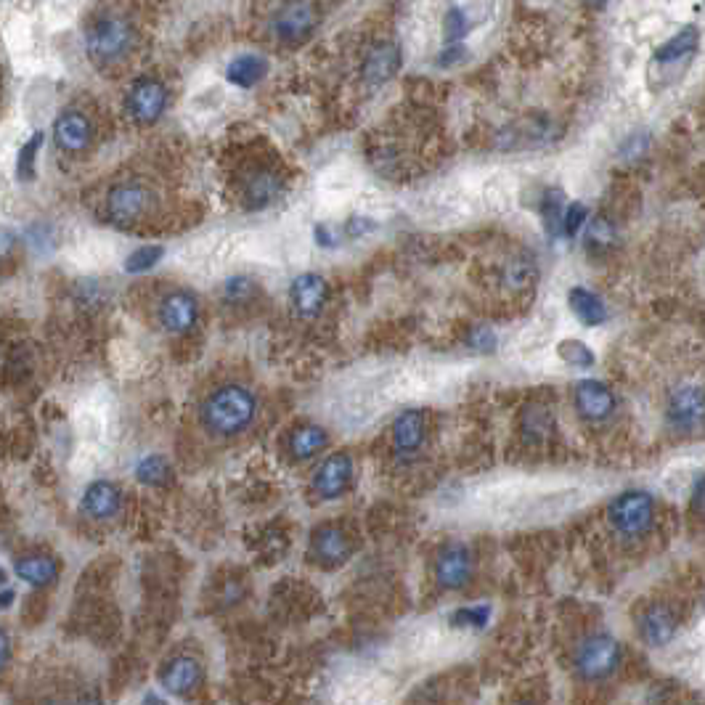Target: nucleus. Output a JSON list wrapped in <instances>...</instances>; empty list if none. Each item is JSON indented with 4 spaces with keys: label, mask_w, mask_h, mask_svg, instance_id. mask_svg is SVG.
<instances>
[{
    "label": "nucleus",
    "mask_w": 705,
    "mask_h": 705,
    "mask_svg": "<svg viewBox=\"0 0 705 705\" xmlns=\"http://www.w3.org/2000/svg\"><path fill=\"white\" fill-rule=\"evenodd\" d=\"M54 141L61 152H83L93 141V122L83 112L67 109L56 117Z\"/></svg>",
    "instance_id": "f3484780"
},
{
    "label": "nucleus",
    "mask_w": 705,
    "mask_h": 705,
    "mask_svg": "<svg viewBox=\"0 0 705 705\" xmlns=\"http://www.w3.org/2000/svg\"><path fill=\"white\" fill-rule=\"evenodd\" d=\"M154 210V194L144 183L125 181L107 191V215L117 226L141 223Z\"/></svg>",
    "instance_id": "39448f33"
},
{
    "label": "nucleus",
    "mask_w": 705,
    "mask_h": 705,
    "mask_svg": "<svg viewBox=\"0 0 705 705\" xmlns=\"http://www.w3.org/2000/svg\"><path fill=\"white\" fill-rule=\"evenodd\" d=\"M613 239H615L613 223L605 218H597L592 226H589L586 247H589V250H607V247H613Z\"/></svg>",
    "instance_id": "e433bc0d"
},
{
    "label": "nucleus",
    "mask_w": 705,
    "mask_h": 705,
    "mask_svg": "<svg viewBox=\"0 0 705 705\" xmlns=\"http://www.w3.org/2000/svg\"><path fill=\"white\" fill-rule=\"evenodd\" d=\"M607 520L613 525V531L626 536V539L647 536L652 531V525H655V499H652V493L639 491V488L618 493L607 507Z\"/></svg>",
    "instance_id": "20e7f679"
},
{
    "label": "nucleus",
    "mask_w": 705,
    "mask_h": 705,
    "mask_svg": "<svg viewBox=\"0 0 705 705\" xmlns=\"http://www.w3.org/2000/svg\"><path fill=\"white\" fill-rule=\"evenodd\" d=\"M372 228H374V220L353 218L345 223V228H342V231H348V236H361V234H366V231H372Z\"/></svg>",
    "instance_id": "a19ab883"
},
{
    "label": "nucleus",
    "mask_w": 705,
    "mask_h": 705,
    "mask_svg": "<svg viewBox=\"0 0 705 705\" xmlns=\"http://www.w3.org/2000/svg\"><path fill=\"white\" fill-rule=\"evenodd\" d=\"M488 618H491V607L470 605L459 607V610L451 615V623H454V626H464V629H486Z\"/></svg>",
    "instance_id": "f704fd0d"
},
{
    "label": "nucleus",
    "mask_w": 705,
    "mask_h": 705,
    "mask_svg": "<svg viewBox=\"0 0 705 705\" xmlns=\"http://www.w3.org/2000/svg\"><path fill=\"white\" fill-rule=\"evenodd\" d=\"M157 321L165 332L189 334L199 321V300L186 289H173L157 305Z\"/></svg>",
    "instance_id": "1a4fd4ad"
},
{
    "label": "nucleus",
    "mask_w": 705,
    "mask_h": 705,
    "mask_svg": "<svg viewBox=\"0 0 705 705\" xmlns=\"http://www.w3.org/2000/svg\"><path fill=\"white\" fill-rule=\"evenodd\" d=\"M589 6H605V0H586Z\"/></svg>",
    "instance_id": "09e8293b"
},
{
    "label": "nucleus",
    "mask_w": 705,
    "mask_h": 705,
    "mask_svg": "<svg viewBox=\"0 0 705 705\" xmlns=\"http://www.w3.org/2000/svg\"><path fill=\"white\" fill-rule=\"evenodd\" d=\"M679 621L666 602H652L637 618V634L647 647H663L676 637Z\"/></svg>",
    "instance_id": "2eb2a0df"
},
{
    "label": "nucleus",
    "mask_w": 705,
    "mask_h": 705,
    "mask_svg": "<svg viewBox=\"0 0 705 705\" xmlns=\"http://www.w3.org/2000/svg\"><path fill=\"white\" fill-rule=\"evenodd\" d=\"M536 281V260L531 255H512L501 268V284L509 292H525Z\"/></svg>",
    "instance_id": "a878e982"
},
{
    "label": "nucleus",
    "mask_w": 705,
    "mask_h": 705,
    "mask_svg": "<svg viewBox=\"0 0 705 705\" xmlns=\"http://www.w3.org/2000/svg\"><path fill=\"white\" fill-rule=\"evenodd\" d=\"M682 705H700V703H682Z\"/></svg>",
    "instance_id": "8fccbe9b"
},
{
    "label": "nucleus",
    "mask_w": 705,
    "mask_h": 705,
    "mask_svg": "<svg viewBox=\"0 0 705 705\" xmlns=\"http://www.w3.org/2000/svg\"><path fill=\"white\" fill-rule=\"evenodd\" d=\"M125 109L138 125H154L167 109V91L157 77H138L125 93Z\"/></svg>",
    "instance_id": "0eeeda50"
},
{
    "label": "nucleus",
    "mask_w": 705,
    "mask_h": 705,
    "mask_svg": "<svg viewBox=\"0 0 705 705\" xmlns=\"http://www.w3.org/2000/svg\"><path fill=\"white\" fill-rule=\"evenodd\" d=\"M520 705H533V703H520Z\"/></svg>",
    "instance_id": "3c124183"
},
{
    "label": "nucleus",
    "mask_w": 705,
    "mask_h": 705,
    "mask_svg": "<svg viewBox=\"0 0 705 705\" xmlns=\"http://www.w3.org/2000/svg\"><path fill=\"white\" fill-rule=\"evenodd\" d=\"M520 427H523V438L528 443H544L554 430L552 411L546 409V406H539V403H531V406H525Z\"/></svg>",
    "instance_id": "bb28decb"
},
{
    "label": "nucleus",
    "mask_w": 705,
    "mask_h": 705,
    "mask_svg": "<svg viewBox=\"0 0 705 705\" xmlns=\"http://www.w3.org/2000/svg\"><path fill=\"white\" fill-rule=\"evenodd\" d=\"M144 705H165V703H162V700L157 698L154 692H149V695H146V698H144Z\"/></svg>",
    "instance_id": "de8ad7c7"
},
{
    "label": "nucleus",
    "mask_w": 705,
    "mask_h": 705,
    "mask_svg": "<svg viewBox=\"0 0 705 705\" xmlns=\"http://www.w3.org/2000/svg\"><path fill=\"white\" fill-rule=\"evenodd\" d=\"M255 417H258V395L236 382L215 387L199 406V422L215 438L242 435L244 430H250Z\"/></svg>",
    "instance_id": "f257e3e1"
},
{
    "label": "nucleus",
    "mask_w": 705,
    "mask_h": 705,
    "mask_svg": "<svg viewBox=\"0 0 705 705\" xmlns=\"http://www.w3.org/2000/svg\"><path fill=\"white\" fill-rule=\"evenodd\" d=\"M205 682V671L202 663L191 655H175L160 668V684L162 690L175 695V698H189L202 687Z\"/></svg>",
    "instance_id": "ddd939ff"
},
{
    "label": "nucleus",
    "mask_w": 705,
    "mask_h": 705,
    "mask_svg": "<svg viewBox=\"0 0 705 705\" xmlns=\"http://www.w3.org/2000/svg\"><path fill=\"white\" fill-rule=\"evenodd\" d=\"M133 43H136L133 24L120 14L99 16L85 30V54L99 67L120 64V61L128 59Z\"/></svg>",
    "instance_id": "f03ea898"
},
{
    "label": "nucleus",
    "mask_w": 705,
    "mask_h": 705,
    "mask_svg": "<svg viewBox=\"0 0 705 705\" xmlns=\"http://www.w3.org/2000/svg\"><path fill=\"white\" fill-rule=\"evenodd\" d=\"M470 32V24H467V16L459 6H451L443 16V38H446V46H456L459 40H464V35Z\"/></svg>",
    "instance_id": "473e14b6"
},
{
    "label": "nucleus",
    "mask_w": 705,
    "mask_h": 705,
    "mask_svg": "<svg viewBox=\"0 0 705 705\" xmlns=\"http://www.w3.org/2000/svg\"><path fill=\"white\" fill-rule=\"evenodd\" d=\"M40 146H43V133H32L27 144L16 154V178L19 181H32L35 178V162H38Z\"/></svg>",
    "instance_id": "c756f323"
},
{
    "label": "nucleus",
    "mask_w": 705,
    "mask_h": 705,
    "mask_svg": "<svg viewBox=\"0 0 705 705\" xmlns=\"http://www.w3.org/2000/svg\"><path fill=\"white\" fill-rule=\"evenodd\" d=\"M350 483H353V459L345 451L326 456L313 475V491L319 493L321 499H337L348 491Z\"/></svg>",
    "instance_id": "4468645a"
},
{
    "label": "nucleus",
    "mask_w": 705,
    "mask_h": 705,
    "mask_svg": "<svg viewBox=\"0 0 705 705\" xmlns=\"http://www.w3.org/2000/svg\"><path fill=\"white\" fill-rule=\"evenodd\" d=\"M258 292V284L250 276H231L223 281V300L228 305H247Z\"/></svg>",
    "instance_id": "7c9ffc66"
},
{
    "label": "nucleus",
    "mask_w": 705,
    "mask_h": 705,
    "mask_svg": "<svg viewBox=\"0 0 705 705\" xmlns=\"http://www.w3.org/2000/svg\"><path fill=\"white\" fill-rule=\"evenodd\" d=\"M316 27V14L313 8L305 3V0H292L287 6L281 8L276 14V22H273V32L279 35L284 43H297V40H305Z\"/></svg>",
    "instance_id": "a211bd4d"
},
{
    "label": "nucleus",
    "mask_w": 705,
    "mask_h": 705,
    "mask_svg": "<svg viewBox=\"0 0 705 705\" xmlns=\"http://www.w3.org/2000/svg\"><path fill=\"white\" fill-rule=\"evenodd\" d=\"M573 403H576L578 417L586 419L589 425H599L615 414L613 390L599 380H581L573 387Z\"/></svg>",
    "instance_id": "9b49d317"
},
{
    "label": "nucleus",
    "mask_w": 705,
    "mask_h": 705,
    "mask_svg": "<svg viewBox=\"0 0 705 705\" xmlns=\"http://www.w3.org/2000/svg\"><path fill=\"white\" fill-rule=\"evenodd\" d=\"M541 213H544V223L549 228V234H557V228H562V218H565L560 189L546 191L544 202H541Z\"/></svg>",
    "instance_id": "72a5a7b5"
},
{
    "label": "nucleus",
    "mask_w": 705,
    "mask_h": 705,
    "mask_svg": "<svg viewBox=\"0 0 705 705\" xmlns=\"http://www.w3.org/2000/svg\"><path fill=\"white\" fill-rule=\"evenodd\" d=\"M698 51V30L695 27H687L679 35L668 40L666 46H660L655 51V61L658 64H676V61H687L692 54Z\"/></svg>",
    "instance_id": "cd10ccee"
},
{
    "label": "nucleus",
    "mask_w": 705,
    "mask_h": 705,
    "mask_svg": "<svg viewBox=\"0 0 705 705\" xmlns=\"http://www.w3.org/2000/svg\"><path fill=\"white\" fill-rule=\"evenodd\" d=\"M560 358L565 364L578 366V369H589L594 364V353L586 348L581 340H565L560 342Z\"/></svg>",
    "instance_id": "c9c22d12"
},
{
    "label": "nucleus",
    "mask_w": 705,
    "mask_h": 705,
    "mask_svg": "<svg viewBox=\"0 0 705 705\" xmlns=\"http://www.w3.org/2000/svg\"><path fill=\"white\" fill-rule=\"evenodd\" d=\"M467 345H470L472 350H478V353H491V350L496 348V334H493L491 329H486V326H478V329H472L470 337H467Z\"/></svg>",
    "instance_id": "58836bf2"
},
{
    "label": "nucleus",
    "mask_w": 705,
    "mask_h": 705,
    "mask_svg": "<svg viewBox=\"0 0 705 705\" xmlns=\"http://www.w3.org/2000/svg\"><path fill=\"white\" fill-rule=\"evenodd\" d=\"M165 255V247L162 244H146V247H138L136 252H130L128 260H125V271L128 273H146L152 271L157 263Z\"/></svg>",
    "instance_id": "2f4dec72"
},
{
    "label": "nucleus",
    "mask_w": 705,
    "mask_h": 705,
    "mask_svg": "<svg viewBox=\"0 0 705 705\" xmlns=\"http://www.w3.org/2000/svg\"><path fill=\"white\" fill-rule=\"evenodd\" d=\"M72 705H104V698L96 690H80L72 695Z\"/></svg>",
    "instance_id": "79ce46f5"
},
{
    "label": "nucleus",
    "mask_w": 705,
    "mask_h": 705,
    "mask_svg": "<svg viewBox=\"0 0 705 705\" xmlns=\"http://www.w3.org/2000/svg\"><path fill=\"white\" fill-rule=\"evenodd\" d=\"M14 602V589L8 586V581H3V607H11Z\"/></svg>",
    "instance_id": "c03bdc74"
},
{
    "label": "nucleus",
    "mask_w": 705,
    "mask_h": 705,
    "mask_svg": "<svg viewBox=\"0 0 705 705\" xmlns=\"http://www.w3.org/2000/svg\"><path fill=\"white\" fill-rule=\"evenodd\" d=\"M692 504H695V509H703V512H705V480H700L698 488H695Z\"/></svg>",
    "instance_id": "37998d69"
},
{
    "label": "nucleus",
    "mask_w": 705,
    "mask_h": 705,
    "mask_svg": "<svg viewBox=\"0 0 705 705\" xmlns=\"http://www.w3.org/2000/svg\"><path fill=\"white\" fill-rule=\"evenodd\" d=\"M435 578H438L440 589L446 592H462L464 586L472 581V552L470 546L462 541H448L440 549L438 560H435Z\"/></svg>",
    "instance_id": "6e6552de"
},
{
    "label": "nucleus",
    "mask_w": 705,
    "mask_h": 705,
    "mask_svg": "<svg viewBox=\"0 0 705 705\" xmlns=\"http://www.w3.org/2000/svg\"><path fill=\"white\" fill-rule=\"evenodd\" d=\"M398 67H401V48L387 40V43H377L366 54L361 64V77L366 85H382L398 72Z\"/></svg>",
    "instance_id": "412c9836"
},
{
    "label": "nucleus",
    "mask_w": 705,
    "mask_h": 705,
    "mask_svg": "<svg viewBox=\"0 0 705 705\" xmlns=\"http://www.w3.org/2000/svg\"><path fill=\"white\" fill-rule=\"evenodd\" d=\"M464 56H467V51H464L462 43H456V46H446L443 51H440L438 64L440 67H454V64L464 61Z\"/></svg>",
    "instance_id": "ea45409f"
},
{
    "label": "nucleus",
    "mask_w": 705,
    "mask_h": 705,
    "mask_svg": "<svg viewBox=\"0 0 705 705\" xmlns=\"http://www.w3.org/2000/svg\"><path fill=\"white\" fill-rule=\"evenodd\" d=\"M14 573L22 578L24 584L43 589V586H51L59 578V562L51 554H22V557H16Z\"/></svg>",
    "instance_id": "4be33fe9"
},
{
    "label": "nucleus",
    "mask_w": 705,
    "mask_h": 705,
    "mask_svg": "<svg viewBox=\"0 0 705 705\" xmlns=\"http://www.w3.org/2000/svg\"><path fill=\"white\" fill-rule=\"evenodd\" d=\"M353 554V544H350L348 533L337 528V525H321L319 531H313L311 536V557L324 568H340L350 560Z\"/></svg>",
    "instance_id": "dca6fc26"
},
{
    "label": "nucleus",
    "mask_w": 705,
    "mask_h": 705,
    "mask_svg": "<svg viewBox=\"0 0 705 705\" xmlns=\"http://www.w3.org/2000/svg\"><path fill=\"white\" fill-rule=\"evenodd\" d=\"M8 660H11V639L3 634V666H8Z\"/></svg>",
    "instance_id": "a18cd8bd"
},
{
    "label": "nucleus",
    "mask_w": 705,
    "mask_h": 705,
    "mask_svg": "<svg viewBox=\"0 0 705 705\" xmlns=\"http://www.w3.org/2000/svg\"><path fill=\"white\" fill-rule=\"evenodd\" d=\"M666 422L674 433L690 435L705 427V387L679 385L666 401Z\"/></svg>",
    "instance_id": "423d86ee"
},
{
    "label": "nucleus",
    "mask_w": 705,
    "mask_h": 705,
    "mask_svg": "<svg viewBox=\"0 0 705 705\" xmlns=\"http://www.w3.org/2000/svg\"><path fill=\"white\" fill-rule=\"evenodd\" d=\"M268 75V61L258 54H239L226 67V80L236 88H252Z\"/></svg>",
    "instance_id": "5701e85b"
},
{
    "label": "nucleus",
    "mask_w": 705,
    "mask_h": 705,
    "mask_svg": "<svg viewBox=\"0 0 705 705\" xmlns=\"http://www.w3.org/2000/svg\"><path fill=\"white\" fill-rule=\"evenodd\" d=\"M586 215H589V210H586L581 202H573V205L565 207V218H562V231L568 236H576L578 231H581V226L586 223Z\"/></svg>",
    "instance_id": "4c0bfd02"
},
{
    "label": "nucleus",
    "mask_w": 705,
    "mask_h": 705,
    "mask_svg": "<svg viewBox=\"0 0 705 705\" xmlns=\"http://www.w3.org/2000/svg\"><path fill=\"white\" fill-rule=\"evenodd\" d=\"M427 440V419L419 409L401 411L393 422V446L398 454L411 456L425 446Z\"/></svg>",
    "instance_id": "6ab92c4d"
},
{
    "label": "nucleus",
    "mask_w": 705,
    "mask_h": 705,
    "mask_svg": "<svg viewBox=\"0 0 705 705\" xmlns=\"http://www.w3.org/2000/svg\"><path fill=\"white\" fill-rule=\"evenodd\" d=\"M80 507L91 520H112L114 515H120L122 491L112 480H96L85 488Z\"/></svg>",
    "instance_id": "aec40b11"
},
{
    "label": "nucleus",
    "mask_w": 705,
    "mask_h": 705,
    "mask_svg": "<svg viewBox=\"0 0 705 705\" xmlns=\"http://www.w3.org/2000/svg\"><path fill=\"white\" fill-rule=\"evenodd\" d=\"M40 705H72V695L69 698H46L40 700Z\"/></svg>",
    "instance_id": "49530a36"
},
{
    "label": "nucleus",
    "mask_w": 705,
    "mask_h": 705,
    "mask_svg": "<svg viewBox=\"0 0 705 705\" xmlns=\"http://www.w3.org/2000/svg\"><path fill=\"white\" fill-rule=\"evenodd\" d=\"M623 650L621 642L607 634V631H592L586 634L576 647L573 655V668L584 682H602L607 676H613L621 666Z\"/></svg>",
    "instance_id": "7ed1b4c3"
},
{
    "label": "nucleus",
    "mask_w": 705,
    "mask_h": 705,
    "mask_svg": "<svg viewBox=\"0 0 705 705\" xmlns=\"http://www.w3.org/2000/svg\"><path fill=\"white\" fill-rule=\"evenodd\" d=\"M326 300H329V284L319 273H300L289 284V303H292V311L300 319L311 321L321 316Z\"/></svg>",
    "instance_id": "f8f14e48"
},
{
    "label": "nucleus",
    "mask_w": 705,
    "mask_h": 705,
    "mask_svg": "<svg viewBox=\"0 0 705 705\" xmlns=\"http://www.w3.org/2000/svg\"><path fill=\"white\" fill-rule=\"evenodd\" d=\"M136 480L144 486L165 488L173 480V467L162 454H149L136 464Z\"/></svg>",
    "instance_id": "c85d7f7f"
},
{
    "label": "nucleus",
    "mask_w": 705,
    "mask_h": 705,
    "mask_svg": "<svg viewBox=\"0 0 705 705\" xmlns=\"http://www.w3.org/2000/svg\"><path fill=\"white\" fill-rule=\"evenodd\" d=\"M568 305L573 316L584 326H599L607 321V305L602 303V297L594 295L592 289L573 287L568 292Z\"/></svg>",
    "instance_id": "b1692460"
},
{
    "label": "nucleus",
    "mask_w": 705,
    "mask_h": 705,
    "mask_svg": "<svg viewBox=\"0 0 705 705\" xmlns=\"http://www.w3.org/2000/svg\"><path fill=\"white\" fill-rule=\"evenodd\" d=\"M239 194H242V205L247 210L260 213V210L271 207L284 194V181H281L276 170L255 167L250 173H244L242 183H239Z\"/></svg>",
    "instance_id": "9d476101"
},
{
    "label": "nucleus",
    "mask_w": 705,
    "mask_h": 705,
    "mask_svg": "<svg viewBox=\"0 0 705 705\" xmlns=\"http://www.w3.org/2000/svg\"><path fill=\"white\" fill-rule=\"evenodd\" d=\"M326 443H329V435H326L324 427L303 425L297 427L292 438H289V454L295 462H305V459H313L319 451H324Z\"/></svg>",
    "instance_id": "393cba45"
}]
</instances>
